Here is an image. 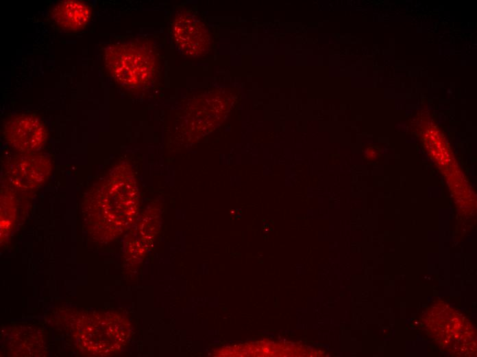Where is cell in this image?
I'll return each mask as SVG.
<instances>
[{
  "instance_id": "6da1fadb",
  "label": "cell",
  "mask_w": 477,
  "mask_h": 357,
  "mask_svg": "<svg viewBox=\"0 0 477 357\" xmlns=\"http://www.w3.org/2000/svg\"><path fill=\"white\" fill-rule=\"evenodd\" d=\"M105 62L119 84L132 87L149 82L158 69L157 58L152 48L138 41L111 45L105 53Z\"/></svg>"
},
{
  "instance_id": "7a4b0ae2",
  "label": "cell",
  "mask_w": 477,
  "mask_h": 357,
  "mask_svg": "<svg viewBox=\"0 0 477 357\" xmlns=\"http://www.w3.org/2000/svg\"><path fill=\"white\" fill-rule=\"evenodd\" d=\"M171 31L174 43L183 54L194 57L207 52L210 45L208 29L191 10H182L175 14Z\"/></svg>"
},
{
  "instance_id": "3957f363",
  "label": "cell",
  "mask_w": 477,
  "mask_h": 357,
  "mask_svg": "<svg viewBox=\"0 0 477 357\" xmlns=\"http://www.w3.org/2000/svg\"><path fill=\"white\" fill-rule=\"evenodd\" d=\"M4 136L15 149L30 153L40 149L47 139V130L37 117L21 114L10 118L5 124Z\"/></svg>"
},
{
  "instance_id": "277c9868",
  "label": "cell",
  "mask_w": 477,
  "mask_h": 357,
  "mask_svg": "<svg viewBox=\"0 0 477 357\" xmlns=\"http://www.w3.org/2000/svg\"><path fill=\"white\" fill-rule=\"evenodd\" d=\"M51 170L49 159L34 152L25 153L12 159L8 168V176L12 184L21 189L39 187Z\"/></svg>"
},
{
  "instance_id": "5b68a950",
  "label": "cell",
  "mask_w": 477,
  "mask_h": 357,
  "mask_svg": "<svg viewBox=\"0 0 477 357\" xmlns=\"http://www.w3.org/2000/svg\"><path fill=\"white\" fill-rule=\"evenodd\" d=\"M90 16V9L86 3L73 0L60 2L52 12L53 20L58 26L71 32L83 29Z\"/></svg>"
}]
</instances>
